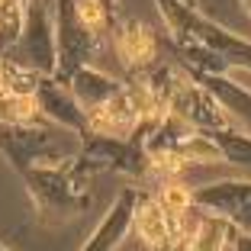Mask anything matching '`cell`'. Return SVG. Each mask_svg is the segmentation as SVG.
<instances>
[{
  "mask_svg": "<svg viewBox=\"0 0 251 251\" xmlns=\"http://www.w3.org/2000/svg\"><path fill=\"white\" fill-rule=\"evenodd\" d=\"M139 229L145 235L148 245H164L171 235V226H168V213H164L161 203H145L139 213Z\"/></svg>",
  "mask_w": 251,
  "mask_h": 251,
  "instance_id": "6da1fadb",
  "label": "cell"
},
{
  "mask_svg": "<svg viewBox=\"0 0 251 251\" xmlns=\"http://www.w3.org/2000/svg\"><path fill=\"white\" fill-rule=\"evenodd\" d=\"M119 49H123V55H126L129 61L142 65V61H151L155 42H151V36H148L142 26H132V29H126V36H123V42H119Z\"/></svg>",
  "mask_w": 251,
  "mask_h": 251,
  "instance_id": "7a4b0ae2",
  "label": "cell"
},
{
  "mask_svg": "<svg viewBox=\"0 0 251 251\" xmlns=\"http://www.w3.org/2000/svg\"><path fill=\"white\" fill-rule=\"evenodd\" d=\"M161 206L171 209L174 216L187 213V209H190V190H187L184 184H168L161 190Z\"/></svg>",
  "mask_w": 251,
  "mask_h": 251,
  "instance_id": "3957f363",
  "label": "cell"
},
{
  "mask_svg": "<svg viewBox=\"0 0 251 251\" xmlns=\"http://www.w3.org/2000/svg\"><path fill=\"white\" fill-rule=\"evenodd\" d=\"M222 242H226V235H222L219 226H203V222H200V232H197V238H193V248L197 251H219Z\"/></svg>",
  "mask_w": 251,
  "mask_h": 251,
  "instance_id": "277c9868",
  "label": "cell"
},
{
  "mask_svg": "<svg viewBox=\"0 0 251 251\" xmlns=\"http://www.w3.org/2000/svg\"><path fill=\"white\" fill-rule=\"evenodd\" d=\"M77 16L87 29H97V26H103V7H100V0H81L77 3Z\"/></svg>",
  "mask_w": 251,
  "mask_h": 251,
  "instance_id": "5b68a950",
  "label": "cell"
},
{
  "mask_svg": "<svg viewBox=\"0 0 251 251\" xmlns=\"http://www.w3.org/2000/svg\"><path fill=\"white\" fill-rule=\"evenodd\" d=\"M180 155H155V168H161V171H177L180 168Z\"/></svg>",
  "mask_w": 251,
  "mask_h": 251,
  "instance_id": "8992f818",
  "label": "cell"
},
{
  "mask_svg": "<svg viewBox=\"0 0 251 251\" xmlns=\"http://www.w3.org/2000/svg\"><path fill=\"white\" fill-rule=\"evenodd\" d=\"M0 3H7V0H0Z\"/></svg>",
  "mask_w": 251,
  "mask_h": 251,
  "instance_id": "52a82bcc",
  "label": "cell"
}]
</instances>
